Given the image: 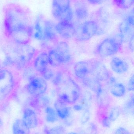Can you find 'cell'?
<instances>
[{
  "label": "cell",
  "instance_id": "obj_38",
  "mask_svg": "<svg viewBox=\"0 0 134 134\" xmlns=\"http://www.w3.org/2000/svg\"><path fill=\"white\" fill-rule=\"evenodd\" d=\"M134 75H133L130 79L128 83V90L130 91H133L134 90Z\"/></svg>",
  "mask_w": 134,
  "mask_h": 134
},
{
  "label": "cell",
  "instance_id": "obj_41",
  "mask_svg": "<svg viewBox=\"0 0 134 134\" xmlns=\"http://www.w3.org/2000/svg\"><path fill=\"white\" fill-rule=\"evenodd\" d=\"M83 105H75L74 106V109L75 110L77 111H80L83 109Z\"/></svg>",
  "mask_w": 134,
  "mask_h": 134
},
{
  "label": "cell",
  "instance_id": "obj_2",
  "mask_svg": "<svg viewBox=\"0 0 134 134\" xmlns=\"http://www.w3.org/2000/svg\"><path fill=\"white\" fill-rule=\"evenodd\" d=\"M60 85L61 87L57 100L67 105L74 103L80 95V88L78 84L70 79Z\"/></svg>",
  "mask_w": 134,
  "mask_h": 134
},
{
  "label": "cell",
  "instance_id": "obj_24",
  "mask_svg": "<svg viewBox=\"0 0 134 134\" xmlns=\"http://www.w3.org/2000/svg\"><path fill=\"white\" fill-rule=\"evenodd\" d=\"M13 134H30V130L27 128L21 120L17 119L12 126Z\"/></svg>",
  "mask_w": 134,
  "mask_h": 134
},
{
  "label": "cell",
  "instance_id": "obj_43",
  "mask_svg": "<svg viewBox=\"0 0 134 134\" xmlns=\"http://www.w3.org/2000/svg\"><path fill=\"white\" fill-rule=\"evenodd\" d=\"M3 126V122L1 118L0 117V129Z\"/></svg>",
  "mask_w": 134,
  "mask_h": 134
},
{
  "label": "cell",
  "instance_id": "obj_23",
  "mask_svg": "<svg viewBox=\"0 0 134 134\" xmlns=\"http://www.w3.org/2000/svg\"><path fill=\"white\" fill-rule=\"evenodd\" d=\"M52 10L57 12L66 11L71 7L70 0H53Z\"/></svg>",
  "mask_w": 134,
  "mask_h": 134
},
{
  "label": "cell",
  "instance_id": "obj_29",
  "mask_svg": "<svg viewBox=\"0 0 134 134\" xmlns=\"http://www.w3.org/2000/svg\"><path fill=\"white\" fill-rule=\"evenodd\" d=\"M106 94H103V91L97 94L98 103L100 107L103 108H107L109 105L108 98Z\"/></svg>",
  "mask_w": 134,
  "mask_h": 134
},
{
  "label": "cell",
  "instance_id": "obj_45",
  "mask_svg": "<svg viewBox=\"0 0 134 134\" xmlns=\"http://www.w3.org/2000/svg\"><path fill=\"white\" fill-rule=\"evenodd\" d=\"M35 134H41L39 133H35Z\"/></svg>",
  "mask_w": 134,
  "mask_h": 134
},
{
  "label": "cell",
  "instance_id": "obj_39",
  "mask_svg": "<svg viewBox=\"0 0 134 134\" xmlns=\"http://www.w3.org/2000/svg\"><path fill=\"white\" fill-rule=\"evenodd\" d=\"M134 35H133L130 39L129 45V48L130 50L133 52L134 51Z\"/></svg>",
  "mask_w": 134,
  "mask_h": 134
},
{
  "label": "cell",
  "instance_id": "obj_12",
  "mask_svg": "<svg viewBox=\"0 0 134 134\" xmlns=\"http://www.w3.org/2000/svg\"><path fill=\"white\" fill-rule=\"evenodd\" d=\"M43 41H52L56 37L57 32L56 29V24L50 20H43Z\"/></svg>",
  "mask_w": 134,
  "mask_h": 134
},
{
  "label": "cell",
  "instance_id": "obj_31",
  "mask_svg": "<svg viewBox=\"0 0 134 134\" xmlns=\"http://www.w3.org/2000/svg\"><path fill=\"white\" fill-rule=\"evenodd\" d=\"M40 74L41 76L46 81L52 79L55 75L53 71L49 67Z\"/></svg>",
  "mask_w": 134,
  "mask_h": 134
},
{
  "label": "cell",
  "instance_id": "obj_13",
  "mask_svg": "<svg viewBox=\"0 0 134 134\" xmlns=\"http://www.w3.org/2000/svg\"><path fill=\"white\" fill-rule=\"evenodd\" d=\"M100 82L105 81L110 79L109 72L105 66L100 62L96 61L92 75Z\"/></svg>",
  "mask_w": 134,
  "mask_h": 134
},
{
  "label": "cell",
  "instance_id": "obj_4",
  "mask_svg": "<svg viewBox=\"0 0 134 134\" xmlns=\"http://www.w3.org/2000/svg\"><path fill=\"white\" fill-rule=\"evenodd\" d=\"M123 39L122 34L115 37L105 39L97 47L96 53L103 57L113 55L120 50Z\"/></svg>",
  "mask_w": 134,
  "mask_h": 134
},
{
  "label": "cell",
  "instance_id": "obj_3",
  "mask_svg": "<svg viewBox=\"0 0 134 134\" xmlns=\"http://www.w3.org/2000/svg\"><path fill=\"white\" fill-rule=\"evenodd\" d=\"M14 50L12 58L14 66L19 69L27 66L35 55V49L28 44L19 45Z\"/></svg>",
  "mask_w": 134,
  "mask_h": 134
},
{
  "label": "cell",
  "instance_id": "obj_6",
  "mask_svg": "<svg viewBox=\"0 0 134 134\" xmlns=\"http://www.w3.org/2000/svg\"><path fill=\"white\" fill-rule=\"evenodd\" d=\"M48 88L47 82L41 76L36 75L30 79L26 86L27 92L32 97L37 98L44 95Z\"/></svg>",
  "mask_w": 134,
  "mask_h": 134
},
{
  "label": "cell",
  "instance_id": "obj_18",
  "mask_svg": "<svg viewBox=\"0 0 134 134\" xmlns=\"http://www.w3.org/2000/svg\"><path fill=\"white\" fill-rule=\"evenodd\" d=\"M53 16L60 23H71L73 17V13L71 7L64 12L52 10Z\"/></svg>",
  "mask_w": 134,
  "mask_h": 134
},
{
  "label": "cell",
  "instance_id": "obj_28",
  "mask_svg": "<svg viewBox=\"0 0 134 134\" xmlns=\"http://www.w3.org/2000/svg\"><path fill=\"white\" fill-rule=\"evenodd\" d=\"M134 0H113L114 4L119 8L127 9L133 5Z\"/></svg>",
  "mask_w": 134,
  "mask_h": 134
},
{
  "label": "cell",
  "instance_id": "obj_33",
  "mask_svg": "<svg viewBox=\"0 0 134 134\" xmlns=\"http://www.w3.org/2000/svg\"><path fill=\"white\" fill-rule=\"evenodd\" d=\"M65 129L63 126H59L54 127L48 130L46 134H65Z\"/></svg>",
  "mask_w": 134,
  "mask_h": 134
},
{
  "label": "cell",
  "instance_id": "obj_5",
  "mask_svg": "<svg viewBox=\"0 0 134 134\" xmlns=\"http://www.w3.org/2000/svg\"><path fill=\"white\" fill-rule=\"evenodd\" d=\"M15 86V80L12 72L7 69H0V101L11 94Z\"/></svg>",
  "mask_w": 134,
  "mask_h": 134
},
{
  "label": "cell",
  "instance_id": "obj_22",
  "mask_svg": "<svg viewBox=\"0 0 134 134\" xmlns=\"http://www.w3.org/2000/svg\"><path fill=\"white\" fill-rule=\"evenodd\" d=\"M74 14L78 19L83 20L88 17L89 12L86 5L82 3H78L75 6Z\"/></svg>",
  "mask_w": 134,
  "mask_h": 134
},
{
  "label": "cell",
  "instance_id": "obj_42",
  "mask_svg": "<svg viewBox=\"0 0 134 134\" xmlns=\"http://www.w3.org/2000/svg\"><path fill=\"white\" fill-rule=\"evenodd\" d=\"M90 128L92 133H95L97 131V127L94 124L91 123L90 125Z\"/></svg>",
  "mask_w": 134,
  "mask_h": 134
},
{
  "label": "cell",
  "instance_id": "obj_1",
  "mask_svg": "<svg viewBox=\"0 0 134 134\" xmlns=\"http://www.w3.org/2000/svg\"><path fill=\"white\" fill-rule=\"evenodd\" d=\"M4 26L8 34L29 27L30 15L26 9L19 5L10 4L4 9Z\"/></svg>",
  "mask_w": 134,
  "mask_h": 134
},
{
  "label": "cell",
  "instance_id": "obj_16",
  "mask_svg": "<svg viewBox=\"0 0 134 134\" xmlns=\"http://www.w3.org/2000/svg\"><path fill=\"white\" fill-rule=\"evenodd\" d=\"M83 82L92 91L99 94L101 91L100 82L93 75H90L82 80Z\"/></svg>",
  "mask_w": 134,
  "mask_h": 134
},
{
  "label": "cell",
  "instance_id": "obj_25",
  "mask_svg": "<svg viewBox=\"0 0 134 134\" xmlns=\"http://www.w3.org/2000/svg\"><path fill=\"white\" fill-rule=\"evenodd\" d=\"M111 93L115 97H123L126 92L125 86L121 83H116L111 86Z\"/></svg>",
  "mask_w": 134,
  "mask_h": 134
},
{
  "label": "cell",
  "instance_id": "obj_7",
  "mask_svg": "<svg viewBox=\"0 0 134 134\" xmlns=\"http://www.w3.org/2000/svg\"><path fill=\"white\" fill-rule=\"evenodd\" d=\"M97 23L94 20L86 21L78 28H76L75 36L80 41H86L96 35L98 30Z\"/></svg>",
  "mask_w": 134,
  "mask_h": 134
},
{
  "label": "cell",
  "instance_id": "obj_19",
  "mask_svg": "<svg viewBox=\"0 0 134 134\" xmlns=\"http://www.w3.org/2000/svg\"><path fill=\"white\" fill-rule=\"evenodd\" d=\"M55 110L59 118L61 119H67L70 114V109L67 104L57 100L54 103Z\"/></svg>",
  "mask_w": 134,
  "mask_h": 134
},
{
  "label": "cell",
  "instance_id": "obj_10",
  "mask_svg": "<svg viewBox=\"0 0 134 134\" xmlns=\"http://www.w3.org/2000/svg\"><path fill=\"white\" fill-rule=\"evenodd\" d=\"M24 126L29 130L35 129L38 126V119L35 111L30 108L24 109L21 120Z\"/></svg>",
  "mask_w": 134,
  "mask_h": 134
},
{
  "label": "cell",
  "instance_id": "obj_20",
  "mask_svg": "<svg viewBox=\"0 0 134 134\" xmlns=\"http://www.w3.org/2000/svg\"><path fill=\"white\" fill-rule=\"evenodd\" d=\"M55 48L60 53L65 64L68 63L71 59V55L69 46L66 42H61L58 44Z\"/></svg>",
  "mask_w": 134,
  "mask_h": 134
},
{
  "label": "cell",
  "instance_id": "obj_8",
  "mask_svg": "<svg viewBox=\"0 0 134 134\" xmlns=\"http://www.w3.org/2000/svg\"><path fill=\"white\" fill-rule=\"evenodd\" d=\"M96 61L90 60L78 62L74 67V72L76 77L82 80L92 75Z\"/></svg>",
  "mask_w": 134,
  "mask_h": 134
},
{
  "label": "cell",
  "instance_id": "obj_21",
  "mask_svg": "<svg viewBox=\"0 0 134 134\" xmlns=\"http://www.w3.org/2000/svg\"><path fill=\"white\" fill-rule=\"evenodd\" d=\"M43 16L41 15L38 16L35 23L34 34L35 38L39 41H43Z\"/></svg>",
  "mask_w": 134,
  "mask_h": 134
},
{
  "label": "cell",
  "instance_id": "obj_36",
  "mask_svg": "<svg viewBox=\"0 0 134 134\" xmlns=\"http://www.w3.org/2000/svg\"><path fill=\"white\" fill-rule=\"evenodd\" d=\"M115 134H131L129 130L123 127H120L116 130Z\"/></svg>",
  "mask_w": 134,
  "mask_h": 134
},
{
  "label": "cell",
  "instance_id": "obj_35",
  "mask_svg": "<svg viewBox=\"0 0 134 134\" xmlns=\"http://www.w3.org/2000/svg\"><path fill=\"white\" fill-rule=\"evenodd\" d=\"M90 118V114L88 110H86L85 111L83 114L82 115L81 118V122L82 124H85L86 123Z\"/></svg>",
  "mask_w": 134,
  "mask_h": 134
},
{
  "label": "cell",
  "instance_id": "obj_9",
  "mask_svg": "<svg viewBox=\"0 0 134 134\" xmlns=\"http://www.w3.org/2000/svg\"><path fill=\"white\" fill-rule=\"evenodd\" d=\"M33 34V29L29 26L27 28L11 33L9 35L18 45L28 44Z\"/></svg>",
  "mask_w": 134,
  "mask_h": 134
},
{
  "label": "cell",
  "instance_id": "obj_26",
  "mask_svg": "<svg viewBox=\"0 0 134 134\" xmlns=\"http://www.w3.org/2000/svg\"><path fill=\"white\" fill-rule=\"evenodd\" d=\"M46 120L48 122L54 123L58 120L59 117L56 110L52 107L48 106L45 108Z\"/></svg>",
  "mask_w": 134,
  "mask_h": 134
},
{
  "label": "cell",
  "instance_id": "obj_15",
  "mask_svg": "<svg viewBox=\"0 0 134 134\" xmlns=\"http://www.w3.org/2000/svg\"><path fill=\"white\" fill-rule=\"evenodd\" d=\"M110 64L112 71L117 74L126 73L129 69L127 63L119 57H113L111 60Z\"/></svg>",
  "mask_w": 134,
  "mask_h": 134
},
{
  "label": "cell",
  "instance_id": "obj_34",
  "mask_svg": "<svg viewBox=\"0 0 134 134\" xmlns=\"http://www.w3.org/2000/svg\"><path fill=\"white\" fill-rule=\"evenodd\" d=\"M62 77L63 75L60 72H58L56 73V75H55L53 79H52V82L55 85L59 86L62 81Z\"/></svg>",
  "mask_w": 134,
  "mask_h": 134
},
{
  "label": "cell",
  "instance_id": "obj_44",
  "mask_svg": "<svg viewBox=\"0 0 134 134\" xmlns=\"http://www.w3.org/2000/svg\"><path fill=\"white\" fill-rule=\"evenodd\" d=\"M67 134H78L77 133H74V132H71V133H67Z\"/></svg>",
  "mask_w": 134,
  "mask_h": 134
},
{
  "label": "cell",
  "instance_id": "obj_30",
  "mask_svg": "<svg viewBox=\"0 0 134 134\" xmlns=\"http://www.w3.org/2000/svg\"><path fill=\"white\" fill-rule=\"evenodd\" d=\"M24 69H25L23 72V77L24 79L28 81L37 75L35 72L36 71L34 67L27 66L26 68V67Z\"/></svg>",
  "mask_w": 134,
  "mask_h": 134
},
{
  "label": "cell",
  "instance_id": "obj_27",
  "mask_svg": "<svg viewBox=\"0 0 134 134\" xmlns=\"http://www.w3.org/2000/svg\"><path fill=\"white\" fill-rule=\"evenodd\" d=\"M35 98L36 99L34 101V105L38 108H45L49 106L50 103L49 98L44 95Z\"/></svg>",
  "mask_w": 134,
  "mask_h": 134
},
{
  "label": "cell",
  "instance_id": "obj_11",
  "mask_svg": "<svg viewBox=\"0 0 134 134\" xmlns=\"http://www.w3.org/2000/svg\"><path fill=\"white\" fill-rule=\"evenodd\" d=\"M56 29L57 34L64 39H71L75 35L76 28L71 23L59 22L56 24Z\"/></svg>",
  "mask_w": 134,
  "mask_h": 134
},
{
  "label": "cell",
  "instance_id": "obj_17",
  "mask_svg": "<svg viewBox=\"0 0 134 134\" xmlns=\"http://www.w3.org/2000/svg\"><path fill=\"white\" fill-rule=\"evenodd\" d=\"M48 55L49 64L51 66L57 67L65 64L62 57L55 48L49 51Z\"/></svg>",
  "mask_w": 134,
  "mask_h": 134
},
{
  "label": "cell",
  "instance_id": "obj_32",
  "mask_svg": "<svg viewBox=\"0 0 134 134\" xmlns=\"http://www.w3.org/2000/svg\"><path fill=\"white\" fill-rule=\"evenodd\" d=\"M120 115V111L118 108H114L110 111L108 118L111 122H114L117 119Z\"/></svg>",
  "mask_w": 134,
  "mask_h": 134
},
{
  "label": "cell",
  "instance_id": "obj_37",
  "mask_svg": "<svg viewBox=\"0 0 134 134\" xmlns=\"http://www.w3.org/2000/svg\"><path fill=\"white\" fill-rule=\"evenodd\" d=\"M111 122L108 117H105L102 119V125L105 128H109L111 125Z\"/></svg>",
  "mask_w": 134,
  "mask_h": 134
},
{
  "label": "cell",
  "instance_id": "obj_14",
  "mask_svg": "<svg viewBox=\"0 0 134 134\" xmlns=\"http://www.w3.org/2000/svg\"><path fill=\"white\" fill-rule=\"evenodd\" d=\"M49 64L48 53L44 52L39 53L36 57L33 65L35 71L41 73L48 68Z\"/></svg>",
  "mask_w": 134,
  "mask_h": 134
},
{
  "label": "cell",
  "instance_id": "obj_40",
  "mask_svg": "<svg viewBox=\"0 0 134 134\" xmlns=\"http://www.w3.org/2000/svg\"><path fill=\"white\" fill-rule=\"evenodd\" d=\"M89 3L92 4H98L101 3L103 0H87Z\"/></svg>",
  "mask_w": 134,
  "mask_h": 134
}]
</instances>
